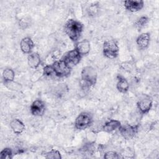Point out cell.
I'll use <instances>...</instances> for the list:
<instances>
[{
	"label": "cell",
	"mask_w": 159,
	"mask_h": 159,
	"mask_svg": "<svg viewBox=\"0 0 159 159\" xmlns=\"http://www.w3.org/2000/svg\"><path fill=\"white\" fill-rule=\"evenodd\" d=\"M34 47V43L30 37H24L20 42V48L24 53H30Z\"/></svg>",
	"instance_id": "13"
},
{
	"label": "cell",
	"mask_w": 159,
	"mask_h": 159,
	"mask_svg": "<svg viewBox=\"0 0 159 159\" xmlns=\"http://www.w3.org/2000/svg\"><path fill=\"white\" fill-rule=\"evenodd\" d=\"M121 126V123L118 120L111 119L104 123L102 129L106 132H112L117 129H119Z\"/></svg>",
	"instance_id": "14"
},
{
	"label": "cell",
	"mask_w": 159,
	"mask_h": 159,
	"mask_svg": "<svg viewBox=\"0 0 159 159\" xmlns=\"http://www.w3.org/2000/svg\"><path fill=\"white\" fill-rule=\"evenodd\" d=\"M90 48V42L87 39H84L77 42L75 46V49L81 56L87 55L89 52Z\"/></svg>",
	"instance_id": "12"
},
{
	"label": "cell",
	"mask_w": 159,
	"mask_h": 159,
	"mask_svg": "<svg viewBox=\"0 0 159 159\" xmlns=\"http://www.w3.org/2000/svg\"><path fill=\"white\" fill-rule=\"evenodd\" d=\"M45 110V103L40 99L35 100L30 106V112L33 116H41Z\"/></svg>",
	"instance_id": "9"
},
{
	"label": "cell",
	"mask_w": 159,
	"mask_h": 159,
	"mask_svg": "<svg viewBox=\"0 0 159 159\" xmlns=\"http://www.w3.org/2000/svg\"><path fill=\"white\" fill-rule=\"evenodd\" d=\"M15 73L11 68H6L2 72V78L4 83L12 81L14 80Z\"/></svg>",
	"instance_id": "18"
},
{
	"label": "cell",
	"mask_w": 159,
	"mask_h": 159,
	"mask_svg": "<svg viewBox=\"0 0 159 159\" xmlns=\"http://www.w3.org/2000/svg\"><path fill=\"white\" fill-rule=\"evenodd\" d=\"M125 8L130 12H137L141 10L144 6V2L141 0H127L124 1Z\"/></svg>",
	"instance_id": "10"
},
{
	"label": "cell",
	"mask_w": 159,
	"mask_h": 159,
	"mask_svg": "<svg viewBox=\"0 0 159 159\" xmlns=\"http://www.w3.org/2000/svg\"><path fill=\"white\" fill-rule=\"evenodd\" d=\"M104 158L106 159H114V158H120V157L117 152H113V151H109L106 152L104 154Z\"/></svg>",
	"instance_id": "24"
},
{
	"label": "cell",
	"mask_w": 159,
	"mask_h": 159,
	"mask_svg": "<svg viewBox=\"0 0 159 159\" xmlns=\"http://www.w3.org/2000/svg\"><path fill=\"white\" fill-rule=\"evenodd\" d=\"M81 84L84 88H88L94 86L98 78V72L94 67L86 66L83 68L81 72Z\"/></svg>",
	"instance_id": "2"
},
{
	"label": "cell",
	"mask_w": 159,
	"mask_h": 159,
	"mask_svg": "<svg viewBox=\"0 0 159 159\" xmlns=\"http://www.w3.org/2000/svg\"><path fill=\"white\" fill-rule=\"evenodd\" d=\"M150 35L149 33L145 32L141 34L136 39V43L138 47L141 50L147 48L150 43Z\"/></svg>",
	"instance_id": "11"
},
{
	"label": "cell",
	"mask_w": 159,
	"mask_h": 159,
	"mask_svg": "<svg viewBox=\"0 0 159 159\" xmlns=\"http://www.w3.org/2000/svg\"><path fill=\"white\" fill-rule=\"evenodd\" d=\"M46 158H52V159H60L61 158V154L59 151L57 150H51L50 151L46 153L45 157Z\"/></svg>",
	"instance_id": "20"
},
{
	"label": "cell",
	"mask_w": 159,
	"mask_h": 159,
	"mask_svg": "<svg viewBox=\"0 0 159 159\" xmlns=\"http://www.w3.org/2000/svg\"><path fill=\"white\" fill-rule=\"evenodd\" d=\"M81 55L78 52V51L75 48L68 52L63 58L69 65H76L80 63L81 59Z\"/></svg>",
	"instance_id": "8"
},
{
	"label": "cell",
	"mask_w": 159,
	"mask_h": 159,
	"mask_svg": "<svg viewBox=\"0 0 159 159\" xmlns=\"http://www.w3.org/2000/svg\"><path fill=\"white\" fill-rule=\"evenodd\" d=\"M148 18L145 16H143L138 18L134 22V27L139 30H140L148 22Z\"/></svg>",
	"instance_id": "19"
},
{
	"label": "cell",
	"mask_w": 159,
	"mask_h": 159,
	"mask_svg": "<svg viewBox=\"0 0 159 159\" xmlns=\"http://www.w3.org/2000/svg\"><path fill=\"white\" fill-rule=\"evenodd\" d=\"M93 122L91 114L86 112L80 113L75 119V127L78 130H84L88 128Z\"/></svg>",
	"instance_id": "5"
},
{
	"label": "cell",
	"mask_w": 159,
	"mask_h": 159,
	"mask_svg": "<svg viewBox=\"0 0 159 159\" xmlns=\"http://www.w3.org/2000/svg\"><path fill=\"white\" fill-rule=\"evenodd\" d=\"M4 84H6V87L8 88L11 90L19 91V90H20V89H21L20 84L17 83L16 82H14V81L7 82V83H4Z\"/></svg>",
	"instance_id": "22"
},
{
	"label": "cell",
	"mask_w": 159,
	"mask_h": 159,
	"mask_svg": "<svg viewBox=\"0 0 159 159\" xmlns=\"http://www.w3.org/2000/svg\"><path fill=\"white\" fill-rule=\"evenodd\" d=\"M53 73V69L52 65H46L43 69L42 74L47 76H51Z\"/></svg>",
	"instance_id": "23"
},
{
	"label": "cell",
	"mask_w": 159,
	"mask_h": 159,
	"mask_svg": "<svg viewBox=\"0 0 159 159\" xmlns=\"http://www.w3.org/2000/svg\"><path fill=\"white\" fill-rule=\"evenodd\" d=\"M152 104L153 101L150 96L147 95H143L138 100L137 105L139 111L142 114H146L151 109Z\"/></svg>",
	"instance_id": "7"
},
{
	"label": "cell",
	"mask_w": 159,
	"mask_h": 159,
	"mask_svg": "<svg viewBox=\"0 0 159 159\" xmlns=\"http://www.w3.org/2000/svg\"><path fill=\"white\" fill-rule=\"evenodd\" d=\"M119 132L120 135L127 140L133 139L138 132V125L125 124L120 126L119 128Z\"/></svg>",
	"instance_id": "6"
},
{
	"label": "cell",
	"mask_w": 159,
	"mask_h": 159,
	"mask_svg": "<svg viewBox=\"0 0 159 159\" xmlns=\"http://www.w3.org/2000/svg\"><path fill=\"white\" fill-rule=\"evenodd\" d=\"M10 127L14 134H20L25 130V125L19 119H13L10 122Z\"/></svg>",
	"instance_id": "16"
},
{
	"label": "cell",
	"mask_w": 159,
	"mask_h": 159,
	"mask_svg": "<svg viewBox=\"0 0 159 159\" xmlns=\"http://www.w3.org/2000/svg\"><path fill=\"white\" fill-rule=\"evenodd\" d=\"M52 65L53 69L54 74L59 78L67 76L71 73V66L63 59L56 60Z\"/></svg>",
	"instance_id": "3"
},
{
	"label": "cell",
	"mask_w": 159,
	"mask_h": 159,
	"mask_svg": "<svg viewBox=\"0 0 159 159\" xmlns=\"http://www.w3.org/2000/svg\"><path fill=\"white\" fill-rule=\"evenodd\" d=\"M12 158V152L9 148H4L0 153L1 159H11Z\"/></svg>",
	"instance_id": "21"
},
{
	"label": "cell",
	"mask_w": 159,
	"mask_h": 159,
	"mask_svg": "<svg viewBox=\"0 0 159 159\" xmlns=\"http://www.w3.org/2000/svg\"><path fill=\"white\" fill-rule=\"evenodd\" d=\"M27 63L31 68L37 69L41 63V59L39 54L37 52L30 53L27 57Z\"/></svg>",
	"instance_id": "15"
},
{
	"label": "cell",
	"mask_w": 159,
	"mask_h": 159,
	"mask_svg": "<svg viewBox=\"0 0 159 159\" xmlns=\"http://www.w3.org/2000/svg\"><path fill=\"white\" fill-rule=\"evenodd\" d=\"M65 32L68 37L74 42H77L83 32V25L80 21L70 19L65 24Z\"/></svg>",
	"instance_id": "1"
},
{
	"label": "cell",
	"mask_w": 159,
	"mask_h": 159,
	"mask_svg": "<svg viewBox=\"0 0 159 159\" xmlns=\"http://www.w3.org/2000/svg\"><path fill=\"white\" fill-rule=\"evenodd\" d=\"M117 82L116 87L117 90L122 93H125L128 91L129 88V84L127 80L123 76L118 75L117 77Z\"/></svg>",
	"instance_id": "17"
},
{
	"label": "cell",
	"mask_w": 159,
	"mask_h": 159,
	"mask_svg": "<svg viewBox=\"0 0 159 159\" xmlns=\"http://www.w3.org/2000/svg\"><path fill=\"white\" fill-rule=\"evenodd\" d=\"M104 55L109 59H114L119 55V48L114 40H106L103 43Z\"/></svg>",
	"instance_id": "4"
}]
</instances>
